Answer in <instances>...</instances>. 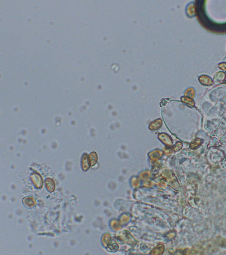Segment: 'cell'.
I'll return each mask as SVG.
<instances>
[{"label": "cell", "mask_w": 226, "mask_h": 255, "mask_svg": "<svg viewBox=\"0 0 226 255\" xmlns=\"http://www.w3.org/2000/svg\"><path fill=\"white\" fill-rule=\"evenodd\" d=\"M45 186L49 192H53L55 189V184L54 180L51 178H47L45 180Z\"/></svg>", "instance_id": "3"}, {"label": "cell", "mask_w": 226, "mask_h": 255, "mask_svg": "<svg viewBox=\"0 0 226 255\" xmlns=\"http://www.w3.org/2000/svg\"><path fill=\"white\" fill-rule=\"evenodd\" d=\"M81 166L83 170L86 171L89 168L88 160L86 154L83 156L81 159Z\"/></svg>", "instance_id": "4"}, {"label": "cell", "mask_w": 226, "mask_h": 255, "mask_svg": "<svg viewBox=\"0 0 226 255\" xmlns=\"http://www.w3.org/2000/svg\"><path fill=\"white\" fill-rule=\"evenodd\" d=\"M22 201L23 204L28 207H33L36 205L35 199L31 197H26L24 198Z\"/></svg>", "instance_id": "2"}, {"label": "cell", "mask_w": 226, "mask_h": 255, "mask_svg": "<svg viewBox=\"0 0 226 255\" xmlns=\"http://www.w3.org/2000/svg\"><path fill=\"white\" fill-rule=\"evenodd\" d=\"M31 180L35 187L37 189H41L43 186V179L41 176L38 174H33L31 176Z\"/></svg>", "instance_id": "1"}]
</instances>
